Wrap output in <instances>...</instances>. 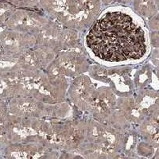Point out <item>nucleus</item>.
Returning <instances> with one entry per match:
<instances>
[{
  "mask_svg": "<svg viewBox=\"0 0 159 159\" xmlns=\"http://www.w3.org/2000/svg\"><path fill=\"white\" fill-rule=\"evenodd\" d=\"M86 42L97 57L106 61L140 59L147 50L143 29L122 12H108L98 19Z\"/></svg>",
  "mask_w": 159,
  "mask_h": 159,
  "instance_id": "obj_1",
  "label": "nucleus"
}]
</instances>
